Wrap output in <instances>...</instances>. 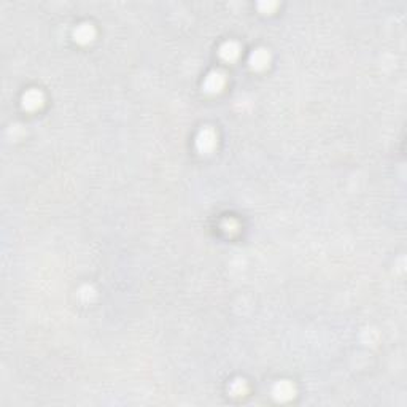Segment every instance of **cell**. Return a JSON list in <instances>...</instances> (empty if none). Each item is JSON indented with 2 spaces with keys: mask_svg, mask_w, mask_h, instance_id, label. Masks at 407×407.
Segmentation results:
<instances>
[{
  "mask_svg": "<svg viewBox=\"0 0 407 407\" xmlns=\"http://www.w3.org/2000/svg\"><path fill=\"white\" fill-rule=\"evenodd\" d=\"M42 104H43V96L40 91H37V89L27 91L22 97V105L27 110H37Z\"/></svg>",
  "mask_w": 407,
  "mask_h": 407,
  "instance_id": "obj_3",
  "label": "cell"
},
{
  "mask_svg": "<svg viewBox=\"0 0 407 407\" xmlns=\"http://www.w3.org/2000/svg\"><path fill=\"white\" fill-rule=\"evenodd\" d=\"M231 391H232V394H236V396H239V394H243V393L246 391V385L243 384L242 380H237V382H234V384H232Z\"/></svg>",
  "mask_w": 407,
  "mask_h": 407,
  "instance_id": "obj_8",
  "label": "cell"
},
{
  "mask_svg": "<svg viewBox=\"0 0 407 407\" xmlns=\"http://www.w3.org/2000/svg\"><path fill=\"white\" fill-rule=\"evenodd\" d=\"M73 35H75L77 42L88 43V42H91L94 39L96 30H94V27L91 26V24H80V26L75 29V32H73Z\"/></svg>",
  "mask_w": 407,
  "mask_h": 407,
  "instance_id": "obj_5",
  "label": "cell"
},
{
  "mask_svg": "<svg viewBox=\"0 0 407 407\" xmlns=\"http://www.w3.org/2000/svg\"><path fill=\"white\" fill-rule=\"evenodd\" d=\"M225 83H226V77L223 72H212L210 75L205 78L204 86L208 92H218L223 89Z\"/></svg>",
  "mask_w": 407,
  "mask_h": 407,
  "instance_id": "obj_2",
  "label": "cell"
},
{
  "mask_svg": "<svg viewBox=\"0 0 407 407\" xmlns=\"http://www.w3.org/2000/svg\"><path fill=\"white\" fill-rule=\"evenodd\" d=\"M239 51H240V48H239L237 43L228 42V43H225L223 46H221V49H220V56L223 57L225 60H234V59H237Z\"/></svg>",
  "mask_w": 407,
  "mask_h": 407,
  "instance_id": "obj_7",
  "label": "cell"
},
{
  "mask_svg": "<svg viewBox=\"0 0 407 407\" xmlns=\"http://www.w3.org/2000/svg\"><path fill=\"white\" fill-rule=\"evenodd\" d=\"M274 394H275V398L280 399V401L291 399L294 396V387L287 380L278 382V384L275 385V388H274Z\"/></svg>",
  "mask_w": 407,
  "mask_h": 407,
  "instance_id": "obj_4",
  "label": "cell"
},
{
  "mask_svg": "<svg viewBox=\"0 0 407 407\" xmlns=\"http://www.w3.org/2000/svg\"><path fill=\"white\" fill-rule=\"evenodd\" d=\"M197 148L202 151V153H210L213 148L216 146V134L213 129L210 128H207L204 131L199 132V135H197Z\"/></svg>",
  "mask_w": 407,
  "mask_h": 407,
  "instance_id": "obj_1",
  "label": "cell"
},
{
  "mask_svg": "<svg viewBox=\"0 0 407 407\" xmlns=\"http://www.w3.org/2000/svg\"><path fill=\"white\" fill-rule=\"evenodd\" d=\"M269 59H270L269 53L266 51V49L260 48V49H256V51L250 56V64H252L253 69L260 70V69H264L269 64Z\"/></svg>",
  "mask_w": 407,
  "mask_h": 407,
  "instance_id": "obj_6",
  "label": "cell"
}]
</instances>
